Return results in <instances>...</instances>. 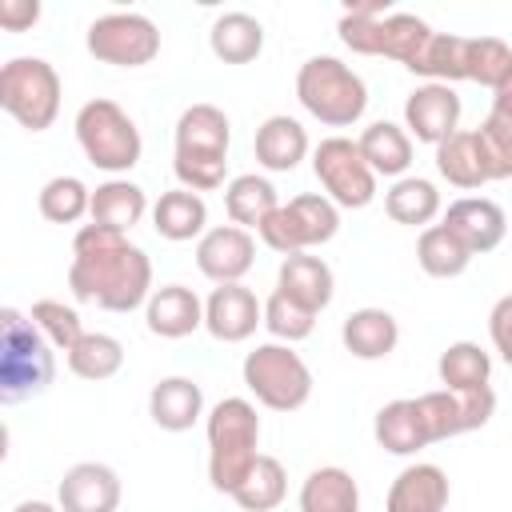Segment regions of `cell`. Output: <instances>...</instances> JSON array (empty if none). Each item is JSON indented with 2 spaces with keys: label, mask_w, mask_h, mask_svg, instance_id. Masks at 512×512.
I'll return each mask as SVG.
<instances>
[{
  "label": "cell",
  "mask_w": 512,
  "mask_h": 512,
  "mask_svg": "<svg viewBox=\"0 0 512 512\" xmlns=\"http://www.w3.org/2000/svg\"><path fill=\"white\" fill-rule=\"evenodd\" d=\"M68 288L80 304H96L104 312H136L156 292L152 288V260L124 232L84 224L72 236Z\"/></svg>",
  "instance_id": "obj_1"
},
{
  "label": "cell",
  "mask_w": 512,
  "mask_h": 512,
  "mask_svg": "<svg viewBox=\"0 0 512 512\" xmlns=\"http://www.w3.org/2000/svg\"><path fill=\"white\" fill-rule=\"evenodd\" d=\"M232 124L216 104H188L172 136V172L188 192H216L228 176Z\"/></svg>",
  "instance_id": "obj_2"
},
{
  "label": "cell",
  "mask_w": 512,
  "mask_h": 512,
  "mask_svg": "<svg viewBox=\"0 0 512 512\" xmlns=\"http://www.w3.org/2000/svg\"><path fill=\"white\" fill-rule=\"evenodd\" d=\"M204 432H208V484L216 492L232 496L260 460L256 404L244 396H224L220 404H212Z\"/></svg>",
  "instance_id": "obj_3"
},
{
  "label": "cell",
  "mask_w": 512,
  "mask_h": 512,
  "mask_svg": "<svg viewBox=\"0 0 512 512\" xmlns=\"http://www.w3.org/2000/svg\"><path fill=\"white\" fill-rule=\"evenodd\" d=\"M56 348L40 336L32 316L20 308L0 312V400L20 404L40 396L56 376Z\"/></svg>",
  "instance_id": "obj_4"
},
{
  "label": "cell",
  "mask_w": 512,
  "mask_h": 512,
  "mask_svg": "<svg viewBox=\"0 0 512 512\" xmlns=\"http://www.w3.org/2000/svg\"><path fill=\"white\" fill-rule=\"evenodd\" d=\"M296 100L328 128H352L368 108V84L336 56H308L296 72Z\"/></svg>",
  "instance_id": "obj_5"
},
{
  "label": "cell",
  "mask_w": 512,
  "mask_h": 512,
  "mask_svg": "<svg viewBox=\"0 0 512 512\" xmlns=\"http://www.w3.org/2000/svg\"><path fill=\"white\" fill-rule=\"evenodd\" d=\"M76 144L88 156V164H96L100 172H112V176L136 168L140 152H144L136 120L108 96H96V100L80 104V112H76Z\"/></svg>",
  "instance_id": "obj_6"
},
{
  "label": "cell",
  "mask_w": 512,
  "mask_h": 512,
  "mask_svg": "<svg viewBox=\"0 0 512 512\" xmlns=\"http://www.w3.org/2000/svg\"><path fill=\"white\" fill-rule=\"evenodd\" d=\"M240 376H244V388L256 396V404L272 412H296L312 396V368L304 364L300 352H292V344H280V340L256 344L244 356Z\"/></svg>",
  "instance_id": "obj_7"
},
{
  "label": "cell",
  "mask_w": 512,
  "mask_h": 512,
  "mask_svg": "<svg viewBox=\"0 0 512 512\" xmlns=\"http://www.w3.org/2000/svg\"><path fill=\"white\" fill-rule=\"evenodd\" d=\"M60 72L40 56H12L0 68V108L28 132H44L60 116Z\"/></svg>",
  "instance_id": "obj_8"
},
{
  "label": "cell",
  "mask_w": 512,
  "mask_h": 512,
  "mask_svg": "<svg viewBox=\"0 0 512 512\" xmlns=\"http://www.w3.org/2000/svg\"><path fill=\"white\" fill-rule=\"evenodd\" d=\"M336 232H340V208L324 192H300L264 220L260 240L280 256H296L328 244Z\"/></svg>",
  "instance_id": "obj_9"
},
{
  "label": "cell",
  "mask_w": 512,
  "mask_h": 512,
  "mask_svg": "<svg viewBox=\"0 0 512 512\" xmlns=\"http://www.w3.org/2000/svg\"><path fill=\"white\" fill-rule=\"evenodd\" d=\"M312 172L324 188V196L336 208H368L376 200V172L360 156V144L348 136H328L312 148Z\"/></svg>",
  "instance_id": "obj_10"
},
{
  "label": "cell",
  "mask_w": 512,
  "mask_h": 512,
  "mask_svg": "<svg viewBox=\"0 0 512 512\" xmlns=\"http://www.w3.org/2000/svg\"><path fill=\"white\" fill-rule=\"evenodd\" d=\"M84 48L112 68H144L160 52V28L144 12H104L88 24Z\"/></svg>",
  "instance_id": "obj_11"
},
{
  "label": "cell",
  "mask_w": 512,
  "mask_h": 512,
  "mask_svg": "<svg viewBox=\"0 0 512 512\" xmlns=\"http://www.w3.org/2000/svg\"><path fill=\"white\" fill-rule=\"evenodd\" d=\"M416 404L424 412V424H428L432 444H440V440H452V436H464V432L484 428L492 420V412H496V392L492 388H472V392L436 388V392L416 396Z\"/></svg>",
  "instance_id": "obj_12"
},
{
  "label": "cell",
  "mask_w": 512,
  "mask_h": 512,
  "mask_svg": "<svg viewBox=\"0 0 512 512\" xmlns=\"http://www.w3.org/2000/svg\"><path fill=\"white\" fill-rule=\"evenodd\" d=\"M256 264V240L248 228L216 224L196 240V268L212 284H240Z\"/></svg>",
  "instance_id": "obj_13"
},
{
  "label": "cell",
  "mask_w": 512,
  "mask_h": 512,
  "mask_svg": "<svg viewBox=\"0 0 512 512\" xmlns=\"http://www.w3.org/2000/svg\"><path fill=\"white\" fill-rule=\"evenodd\" d=\"M404 128L420 144H444L460 132V96L452 84H420L404 100Z\"/></svg>",
  "instance_id": "obj_14"
},
{
  "label": "cell",
  "mask_w": 512,
  "mask_h": 512,
  "mask_svg": "<svg viewBox=\"0 0 512 512\" xmlns=\"http://www.w3.org/2000/svg\"><path fill=\"white\" fill-rule=\"evenodd\" d=\"M264 324V304L244 284H216L204 300V328L220 344H244Z\"/></svg>",
  "instance_id": "obj_15"
},
{
  "label": "cell",
  "mask_w": 512,
  "mask_h": 512,
  "mask_svg": "<svg viewBox=\"0 0 512 512\" xmlns=\"http://www.w3.org/2000/svg\"><path fill=\"white\" fill-rule=\"evenodd\" d=\"M60 512H116L120 508V476L100 460L72 464L56 484Z\"/></svg>",
  "instance_id": "obj_16"
},
{
  "label": "cell",
  "mask_w": 512,
  "mask_h": 512,
  "mask_svg": "<svg viewBox=\"0 0 512 512\" xmlns=\"http://www.w3.org/2000/svg\"><path fill=\"white\" fill-rule=\"evenodd\" d=\"M444 224H448V232L472 256H484V252L500 248L504 244V232H508L504 208L496 200H488V196H460V200H452L448 212H444Z\"/></svg>",
  "instance_id": "obj_17"
},
{
  "label": "cell",
  "mask_w": 512,
  "mask_h": 512,
  "mask_svg": "<svg viewBox=\"0 0 512 512\" xmlns=\"http://www.w3.org/2000/svg\"><path fill=\"white\" fill-rule=\"evenodd\" d=\"M448 496H452V484H448V472L440 464H408L392 484H388V496H384V512H444L448 508Z\"/></svg>",
  "instance_id": "obj_18"
},
{
  "label": "cell",
  "mask_w": 512,
  "mask_h": 512,
  "mask_svg": "<svg viewBox=\"0 0 512 512\" xmlns=\"http://www.w3.org/2000/svg\"><path fill=\"white\" fill-rule=\"evenodd\" d=\"M144 324L160 340H184L204 328V300L184 284H164L144 304Z\"/></svg>",
  "instance_id": "obj_19"
},
{
  "label": "cell",
  "mask_w": 512,
  "mask_h": 512,
  "mask_svg": "<svg viewBox=\"0 0 512 512\" xmlns=\"http://www.w3.org/2000/svg\"><path fill=\"white\" fill-rule=\"evenodd\" d=\"M148 416L164 432H188L204 416V388L192 376H164L148 392Z\"/></svg>",
  "instance_id": "obj_20"
},
{
  "label": "cell",
  "mask_w": 512,
  "mask_h": 512,
  "mask_svg": "<svg viewBox=\"0 0 512 512\" xmlns=\"http://www.w3.org/2000/svg\"><path fill=\"white\" fill-rule=\"evenodd\" d=\"M372 436H376V444H380L384 452H392V456H416L420 448L432 444L416 396L388 400V404L376 412V420H372Z\"/></svg>",
  "instance_id": "obj_21"
},
{
  "label": "cell",
  "mask_w": 512,
  "mask_h": 512,
  "mask_svg": "<svg viewBox=\"0 0 512 512\" xmlns=\"http://www.w3.org/2000/svg\"><path fill=\"white\" fill-rule=\"evenodd\" d=\"M276 288L320 316L332 304V296H336V276H332L328 260L308 256V252H296V256H284V264L276 272Z\"/></svg>",
  "instance_id": "obj_22"
},
{
  "label": "cell",
  "mask_w": 512,
  "mask_h": 512,
  "mask_svg": "<svg viewBox=\"0 0 512 512\" xmlns=\"http://www.w3.org/2000/svg\"><path fill=\"white\" fill-rule=\"evenodd\" d=\"M308 132L296 116H268L260 128H256V140H252V152H256V164L268 168V172H292L304 156H308Z\"/></svg>",
  "instance_id": "obj_23"
},
{
  "label": "cell",
  "mask_w": 512,
  "mask_h": 512,
  "mask_svg": "<svg viewBox=\"0 0 512 512\" xmlns=\"http://www.w3.org/2000/svg\"><path fill=\"white\" fill-rule=\"evenodd\" d=\"M340 340L356 360H384L400 344V324L388 308H356L344 316Z\"/></svg>",
  "instance_id": "obj_24"
},
{
  "label": "cell",
  "mask_w": 512,
  "mask_h": 512,
  "mask_svg": "<svg viewBox=\"0 0 512 512\" xmlns=\"http://www.w3.org/2000/svg\"><path fill=\"white\" fill-rule=\"evenodd\" d=\"M436 172L456 188L492 184V168H488V156H484V144H480L476 128H460L444 144H436Z\"/></svg>",
  "instance_id": "obj_25"
},
{
  "label": "cell",
  "mask_w": 512,
  "mask_h": 512,
  "mask_svg": "<svg viewBox=\"0 0 512 512\" xmlns=\"http://www.w3.org/2000/svg\"><path fill=\"white\" fill-rule=\"evenodd\" d=\"M152 228H156V236H164L172 244L200 240L208 232V204H204V196L188 192V188L160 192V200L152 204Z\"/></svg>",
  "instance_id": "obj_26"
},
{
  "label": "cell",
  "mask_w": 512,
  "mask_h": 512,
  "mask_svg": "<svg viewBox=\"0 0 512 512\" xmlns=\"http://www.w3.org/2000/svg\"><path fill=\"white\" fill-rule=\"evenodd\" d=\"M360 156L368 160V168L376 176H388V180H400L408 176L412 168V136L404 124H392V120H376L360 132Z\"/></svg>",
  "instance_id": "obj_27"
},
{
  "label": "cell",
  "mask_w": 512,
  "mask_h": 512,
  "mask_svg": "<svg viewBox=\"0 0 512 512\" xmlns=\"http://www.w3.org/2000/svg\"><path fill=\"white\" fill-rule=\"evenodd\" d=\"M144 212H148V196H144V188L132 184V180L112 176V180L96 184L88 220L100 224V228H112V232H124V236H128V232L144 220Z\"/></svg>",
  "instance_id": "obj_28"
},
{
  "label": "cell",
  "mask_w": 512,
  "mask_h": 512,
  "mask_svg": "<svg viewBox=\"0 0 512 512\" xmlns=\"http://www.w3.org/2000/svg\"><path fill=\"white\" fill-rule=\"evenodd\" d=\"M280 208V196L272 188L268 176H256V172H244V176H232L224 184V212L236 228H264V220Z\"/></svg>",
  "instance_id": "obj_29"
},
{
  "label": "cell",
  "mask_w": 512,
  "mask_h": 512,
  "mask_svg": "<svg viewBox=\"0 0 512 512\" xmlns=\"http://www.w3.org/2000/svg\"><path fill=\"white\" fill-rule=\"evenodd\" d=\"M296 504H300V512H360V488L348 468L324 464L304 476Z\"/></svg>",
  "instance_id": "obj_30"
},
{
  "label": "cell",
  "mask_w": 512,
  "mask_h": 512,
  "mask_svg": "<svg viewBox=\"0 0 512 512\" xmlns=\"http://www.w3.org/2000/svg\"><path fill=\"white\" fill-rule=\"evenodd\" d=\"M208 48L224 64H252L264 52V24L248 12H224L208 28Z\"/></svg>",
  "instance_id": "obj_31"
},
{
  "label": "cell",
  "mask_w": 512,
  "mask_h": 512,
  "mask_svg": "<svg viewBox=\"0 0 512 512\" xmlns=\"http://www.w3.org/2000/svg\"><path fill=\"white\" fill-rule=\"evenodd\" d=\"M440 188L424 176H400L392 180V188L384 192V212L388 220L404 224V228H428L436 216H440Z\"/></svg>",
  "instance_id": "obj_32"
},
{
  "label": "cell",
  "mask_w": 512,
  "mask_h": 512,
  "mask_svg": "<svg viewBox=\"0 0 512 512\" xmlns=\"http://www.w3.org/2000/svg\"><path fill=\"white\" fill-rule=\"evenodd\" d=\"M476 136H480V144H484L492 180H508V176H512V80L492 92V108H488V116L480 120Z\"/></svg>",
  "instance_id": "obj_33"
},
{
  "label": "cell",
  "mask_w": 512,
  "mask_h": 512,
  "mask_svg": "<svg viewBox=\"0 0 512 512\" xmlns=\"http://www.w3.org/2000/svg\"><path fill=\"white\" fill-rule=\"evenodd\" d=\"M436 376H440L444 388H456V392L492 388V356L472 340H456V344H448L440 352Z\"/></svg>",
  "instance_id": "obj_34"
},
{
  "label": "cell",
  "mask_w": 512,
  "mask_h": 512,
  "mask_svg": "<svg viewBox=\"0 0 512 512\" xmlns=\"http://www.w3.org/2000/svg\"><path fill=\"white\" fill-rule=\"evenodd\" d=\"M416 264L432 276V280H452L460 272H468L472 252L448 232V224H428L416 240Z\"/></svg>",
  "instance_id": "obj_35"
},
{
  "label": "cell",
  "mask_w": 512,
  "mask_h": 512,
  "mask_svg": "<svg viewBox=\"0 0 512 512\" xmlns=\"http://www.w3.org/2000/svg\"><path fill=\"white\" fill-rule=\"evenodd\" d=\"M412 76H424L428 84H456L468 80V36L456 32H432L424 56L416 60Z\"/></svg>",
  "instance_id": "obj_36"
},
{
  "label": "cell",
  "mask_w": 512,
  "mask_h": 512,
  "mask_svg": "<svg viewBox=\"0 0 512 512\" xmlns=\"http://www.w3.org/2000/svg\"><path fill=\"white\" fill-rule=\"evenodd\" d=\"M64 360H68V372L80 380H112L124 368V344L108 332H84V340Z\"/></svg>",
  "instance_id": "obj_37"
},
{
  "label": "cell",
  "mask_w": 512,
  "mask_h": 512,
  "mask_svg": "<svg viewBox=\"0 0 512 512\" xmlns=\"http://www.w3.org/2000/svg\"><path fill=\"white\" fill-rule=\"evenodd\" d=\"M284 496H288V472L276 456H264V452H260L256 468L244 476V484L232 492V500L244 512H272V508H280Z\"/></svg>",
  "instance_id": "obj_38"
},
{
  "label": "cell",
  "mask_w": 512,
  "mask_h": 512,
  "mask_svg": "<svg viewBox=\"0 0 512 512\" xmlns=\"http://www.w3.org/2000/svg\"><path fill=\"white\" fill-rule=\"evenodd\" d=\"M36 208L52 224H76V220H84L92 212V188L80 176H52L40 188Z\"/></svg>",
  "instance_id": "obj_39"
},
{
  "label": "cell",
  "mask_w": 512,
  "mask_h": 512,
  "mask_svg": "<svg viewBox=\"0 0 512 512\" xmlns=\"http://www.w3.org/2000/svg\"><path fill=\"white\" fill-rule=\"evenodd\" d=\"M468 80L496 92L512 80V48L500 36H468Z\"/></svg>",
  "instance_id": "obj_40"
},
{
  "label": "cell",
  "mask_w": 512,
  "mask_h": 512,
  "mask_svg": "<svg viewBox=\"0 0 512 512\" xmlns=\"http://www.w3.org/2000/svg\"><path fill=\"white\" fill-rule=\"evenodd\" d=\"M28 316H32V324L40 328V336H44L56 352H64V356L84 340L80 312H76L72 304H64V300H36V304L28 308Z\"/></svg>",
  "instance_id": "obj_41"
},
{
  "label": "cell",
  "mask_w": 512,
  "mask_h": 512,
  "mask_svg": "<svg viewBox=\"0 0 512 512\" xmlns=\"http://www.w3.org/2000/svg\"><path fill=\"white\" fill-rule=\"evenodd\" d=\"M264 328L272 332V340L280 344H296V340H308L312 328H316V312L296 304L292 296H284L280 288L264 300Z\"/></svg>",
  "instance_id": "obj_42"
},
{
  "label": "cell",
  "mask_w": 512,
  "mask_h": 512,
  "mask_svg": "<svg viewBox=\"0 0 512 512\" xmlns=\"http://www.w3.org/2000/svg\"><path fill=\"white\" fill-rule=\"evenodd\" d=\"M488 336H492L496 356L512 368V292H504V296L492 304V312H488Z\"/></svg>",
  "instance_id": "obj_43"
},
{
  "label": "cell",
  "mask_w": 512,
  "mask_h": 512,
  "mask_svg": "<svg viewBox=\"0 0 512 512\" xmlns=\"http://www.w3.org/2000/svg\"><path fill=\"white\" fill-rule=\"evenodd\" d=\"M40 20V4L36 0H4L0 4V28L4 32H28Z\"/></svg>",
  "instance_id": "obj_44"
},
{
  "label": "cell",
  "mask_w": 512,
  "mask_h": 512,
  "mask_svg": "<svg viewBox=\"0 0 512 512\" xmlns=\"http://www.w3.org/2000/svg\"><path fill=\"white\" fill-rule=\"evenodd\" d=\"M12 512H60V504H48V500H20Z\"/></svg>",
  "instance_id": "obj_45"
}]
</instances>
